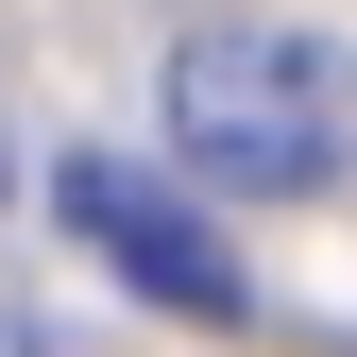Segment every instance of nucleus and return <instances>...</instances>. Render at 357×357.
I'll return each instance as SVG.
<instances>
[{
  "mask_svg": "<svg viewBox=\"0 0 357 357\" xmlns=\"http://www.w3.org/2000/svg\"><path fill=\"white\" fill-rule=\"evenodd\" d=\"M170 153L238 204H306L357 170V52L306 17H221L170 52Z\"/></svg>",
  "mask_w": 357,
  "mask_h": 357,
  "instance_id": "nucleus-1",
  "label": "nucleus"
},
{
  "mask_svg": "<svg viewBox=\"0 0 357 357\" xmlns=\"http://www.w3.org/2000/svg\"><path fill=\"white\" fill-rule=\"evenodd\" d=\"M52 204H68V238L102 255L137 306H170V324H255V273H238V238L170 188V170L137 153H52Z\"/></svg>",
  "mask_w": 357,
  "mask_h": 357,
  "instance_id": "nucleus-2",
  "label": "nucleus"
},
{
  "mask_svg": "<svg viewBox=\"0 0 357 357\" xmlns=\"http://www.w3.org/2000/svg\"><path fill=\"white\" fill-rule=\"evenodd\" d=\"M0 204H17V137H0Z\"/></svg>",
  "mask_w": 357,
  "mask_h": 357,
  "instance_id": "nucleus-3",
  "label": "nucleus"
}]
</instances>
